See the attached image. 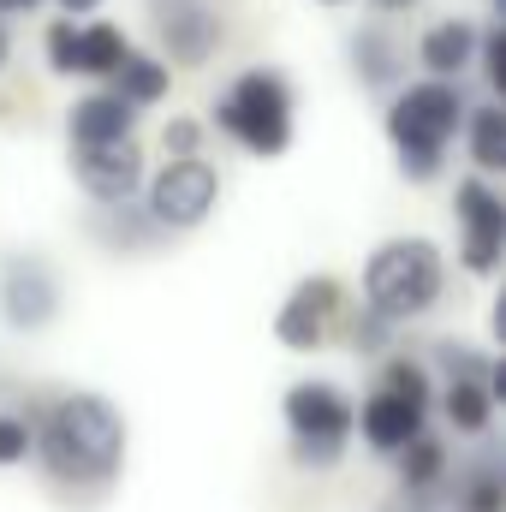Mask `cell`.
Wrapping results in <instances>:
<instances>
[{"instance_id": "cell-1", "label": "cell", "mask_w": 506, "mask_h": 512, "mask_svg": "<svg viewBox=\"0 0 506 512\" xmlns=\"http://www.w3.org/2000/svg\"><path fill=\"white\" fill-rule=\"evenodd\" d=\"M30 453L66 489H102L126 465V411L108 393H60L30 429Z\"/></svg>"}, {"instance_id": "cell-2", "label": "cell", "mask_w": 506, "mask_h": 512, "mask_svg": "<svg viewBox=\"0 0 506 512\" xmlns=\"http://www.w3.org/2000/svg\"><path fill=\"white\" fill-rule=\"evenodd\" d=\"M465 108H471V96H465V84H453V78H405V84L387 96L381 126H387L393 161H399V173H405L411 185L441 179L447 149H453V137L465 126Z\"/></svg>"}, {"instance_id": "cell-3", "label": "cell", "mask_w": 506, "mask_h": 512, "mask_svg": "<svg viewBox=\"0 0 506 512\" xmlns=\"http://www.w3.org/2000/svg\"><path fill=\"white\" fill-rule=\"evenodd\" d=\"M215 131L233 137L245 155L274 161L298 137V90L280 66H245L221 96H215Z\"/></svg>"}, {"instance_id": "cell-4", "label": "cell", "mask_w": 506, "mask_h": 512, "mask_svg": "<svg viewBox=\"0 0 506 512\" xmlns=\"http://www.w3.org/2000/svg\"><path fill=\"white\" fill-rule=\"evenodd\" d=\"M447 292V256L429 239H387L364 256V310L381 322H417L441 304Z\"/></svg>"}, {"instance_id": "cell-5", "label": "cell", "mask_w": 506, "mask_h": 512, "mask_svg": "<svg viewBox=\"0 0 506 512\" xmlns=\"http://www.w3.org/2000/svg\"><path fill=\"white\" fill-rule=\"evenodd\" d=\"M280 423H286V447L304 471H334L346 459L352 441V399L334 382H298L280 399Z\"/></svg>"}, {"instance_id": "cell-6", "label": "cell", "mask_w": 506, "mask_h": 512, "mask_svg": "<svg viewBox=\"0 0 506 512\" xmlns=\"http://www.w3.org/2000/svg\"><path fill=\"white\" fill-rule=\"evenodd\" d=\"M137 197H143V215L161 233H197L221 203V173L203 155H167L155 173H143Z\"/></svg>"}, {"instance_id": "cell-7", "label": "cell", "mask_w": 506, "mask_h": 512, "mask_svg": "<svg viewBox=\"0 0 506 512\" xmlns=\"http://www.w3.org/2000/svg\"><path fill=\"white\" fill-rule=\"evenodd\" d=\"M149 30H155L161 60L179 72L209 66L227 42V18L215 0H149Z\"/></svg>"}, {"instance_id": "cell-8", "label": "cell", "mask_w": 506, "mask_h": 512, "mask_svg": "<svg viewBox=\"0 0 506 512\" xmlns=\"http://www.w3.org/2000/svg\"><path fill=\"white\" fill-rule=\"evenodd\" d=\"M60 316V268L42 251H12L0 262V322L12 334H48Z\"/></svg>"}, {"instance_id": "cell-9", "label": "cell", "mask_w": 506, "mask_h": 512, "mask_svg": "<svg viewBox=\"0 0 506 512\" xmlns=\"http://www.w3.org/2000/svg\"><path fill=\"white\" fill-rule=\"evenodd\" d=\"M66 167L78 179V191L96 209H126L143 191V143L120 137V143H66Z\"/></svg>"}, {"instance_id": "cell-10", "label": "cell", "mask_w": 506, "mask_h": 512, "mask_svg": "<svg viewBox=\"0 0 506 512\" xmlns=\"http://www.w3.org/2000/svg\"><path fill=\"white\" fill-rule=\"evenodd\" d=\"M453 215H459V262H465L477 280H489V274L501 268V256H506V203H501V191H495L483 173H471V179H459V191H453Z\"/></svg>"}, {"instance_id": "cell-11", "label": "cell", "mask_w": 506, "mask_h": 512, "mask_svg": "<svg viewBox=\"0 0 506 512\" xmlns=\"http://www.w3.org/2000/svg\"><path fill=\"white\" fill-rule=\"evenodd\" d=\"M334 322H340V280L334 274H304L274 310V340L286 352H322L334 340Z\"/></svg>"}, {"instance_id": "cell-12", "label": "cell", "mask_w": 506, "mask_h": 512, "mask_svg": "<svg viewBox=\"0 0 506 512\" xmlns=\"http://www.w3.org/2000/svg\"><path fill=\"white\" fill-rule=\"evenodd\" d=\"M346 66H352V84L358 90H370V96H393L399 84H405V72H411V54H405V42L370 18V24H358L352 36H346Z\"/></svg>"}, {"instance_id": "cell-13", "label": "cell", "mask_w": 506, "mask_h": 512, "mask_svg": "<svg viewBox=\"0 0 506 512\" xmlns=\"http://www.w3.org/2000/svg\"><path fill=\"white\" fill-rule=\"evenodd\" d=\"M352 429L364 435V447H376V453L393 459L405 441H417L429 429V405H417V399H405L393 387H376L364 405H352Z\"/></svg>"}, {"instance_id": "cell-14", "label": "cell", "mask_w": 506, "mask_h": 512, "mask_svg": "<svg viewBox=\"0 0 506 512\" xmlns=\"http://www.w3.org/2000/svg\"><path fill=\"white\" fill-rule=\"evenodd\" d=\"M477 18H435L423 36H417V66H423V78H453V84H465V72H471V60H477Z\"/></svg>"}, {"instance_id": "cell-15", "label": "cell", "mask_w": 506, "mask_h": 512, "mask_svg": "<svg viewBox=\"0 0 506 512\" xmlns=\"http://www.w3.org/2000/svg\"><path fill=\"white\" fill-rule=\"evenodd\" d=\"M137 137V108H126L114 90H90L66 108V143H120Z\"/></svg>"}, {"instance_id": "cell-16", "label": "cell", "mask_w": 506, "mask_h": 512, "mask_svg": "<svg viewBox=\"0 0 506 512\" xmlns=\"http://www.w3.org/2000/svg\"><path fill=\"white\" fill-rule=\"evenodd\" d=\"M459 137H465V155H471V167H477L483 179L506 173V108L495 102V96H483V102L465 108Z\"/></svg>"}, {"instance_id": "cell-17", "label": "cell", "mask_w": 506, "mask_h": 512, "mask_svg": "<svg viewBox=\"0 0 506 512\" xmlns=\"http://www.w3.org/2000/svg\"><path fill=\"white\" fill-rule=\"evenodd\" d=\"M108 90L126 102V108H155V102H167V90H173V66L161 60V54H143L137 42H131V54L114 66V78H108Z\"/></svg>"}, {"instance_id": "cell-18", "label": "cell", "mask_w": 506, "mask_h": 512, "mask_svg": "<svg viewBox=\"0 0 506 512\" xmlns=\"http://www.w3.org/2000/svg\"><path fill=\"white\" fill-rule=\"evenodd\" d=\"M131 54V36L114 18H78V60H72V78H96L108 84L114 66Z\"/></svg>"}, {"instance_id": "cell-19", "label": "cell", "mask_w": 506, "mask_h": 512, "mask_svg": "<svg viewBox=\"0 0 506 512\" xmlns=\"http://www.w3.org/2000/svg\"><path fill=\"white\" fill-rule=\"evenodd\" d=\"M506 382H447V393H441V417H447V429L453 435H489V423H495V405H501Z\"/></svg>"}, {"instance_id": "cell-20", "label": "cell", "mask_w": 506, "mask_h": 512, "mask_svg": "<svg viewBox=\"0 0 506 512\" xmlns=\"http://www.w3.org/2000/svg\"><path fill=\"white\" fill-rule=\"evenodd\" d=\"M393 471H399V495H441L447 489V447L423 429L417 441H405L393 453Z\"/></svg>"}, {"instance_id": "cell-21", "label": "cell", "mask_w": 506, "mask_h": 512, "mask_svg": "<svg viewBox=\"0 0 506 512\" xmlns=\"http://www.w3.org/2000/svg\"><path fill=\"white\" fill-rule=\"evenodd\" d=\"M506 507V471L495 453L471 459L453 483V512H501Z\"/></svg>"}, {"instance_id": "cell-22", "label": "cell", "mask_w": 506, "mask_h": 512, "mask_svg": "<svg viewBox=\"0 0 506 512\" xmlns=\"http://www.w3.org/2000/svg\"><path fill=\"white\" fill-rule=\"evenodd\" d=\"M477 72H483V90L501 102L506 96V30L501 24H483L477 30V60H471Z\"/></svg>"}, {"instance_id": "cell-23", "label": "cell", "mask_w": 506, "mask_h": 512, "mask_svg": "<svg viewBox=\"0 0 506 512\" xmlns=\"http://www.w3.org/2000/svg\"><path fill=\"white\" fill-rule=\"evenodd\" d=\"M42 60L54 78H72V60H78V18H54L42 30Z\"/></svg>"}, {"instance_id": "cell-24", "label": "cell", "mask_w": 506, "mask_h": 512, "mask_svg": "<svg viewBox=\"0 0 506 512\" xmlns=\"http://www.w3.org/2000/svg\"><path fill=\"white\" fill-rule=\"evenodd\" d=\"M381 387H393V393H405V399L429 405V376H423V364H417V358H405V352L381 364Z\"/></svg>"}, {"instance_id": "cell-25", "label": "cell", "mask_w": 506, "mask_h": 512, "mask_svg": "<svg viewBox=\"0 0 506 512\" xmlns=\"http://www.w3.org/2000/svg\"><path fill=\"white\" fill-rule=\"evenodd\" d=\"M24 459H30V423L18 411H0V471H12Z\"/></svg>"}, {"instance_id": "cell-26", "label": "cell", "mask_w": 506, "mask_h": 512, "mask_svg": "<svg viewBox=\"0 0 506 512\" xmlns=\"http://www.w3.org/2000/svg\"><path fill=\"white\" fill-rule=\"evenodd\" d=\"M161 149H167V155H203V126H197L191 114H173V120L161 126Z\"/></svg>"}, {"instance_id": "cell-27", "label": "cell", "mask_w": 506, "mask_h": 512, "mask_svg": "<svg viewBox=\"0 0 506 512\" xmlns=\"http://www.w3.org/2000/svg\"><path fill=\"white\" fill-rule=\"evenodd\" d=\"M393 334H399L393 322H381L376 310H364V316H358V334H352V346H358L364 358H376V352H387V346H393Z\"/></svg>"}, {"instance_id": "cell-28", "label": "cell", "mask_w": 506, "mask_h": 512, "mask_svg": "<svg viewBox=\"0 0 506 512\" xmlns=\"http://www.w3.org/2000/svg\"><path fill=\"white\" fill-rule=\"evenodd\" d=\"M102 6H108V0H54V12H60V18H96Z\"/></svg>"}, {"instance_id": "cell-29", "label": "cell", "mask_w": 506, "mask_h": 512, "mask_svg": "<svg viewBox=\"0 0 506 512\" xmlns=\"http://www.w3.org/2000/svg\"><path fill=\"white\" fill-rule=\"evenodd\" d=\"M370 6H376L381 18H399V12H417L423 0H370Z\"/></svg>"}, {"instance_id": "cell-30", "label": "cell", "mask_w": 506, "mask_h": 512, "mask_svg": "<svg viewBox=\"0 0 506 512\" xmlns=\"http://www.w3.org/2000/svg\"><path fill=\"white\" fill-rule=\"evenodd\" d=\"M36 6H48V0H0V18H24V12H36Z\"/></svg>"}, {"instance_id": "cell-31", "label": "cell", "mask_w": 506, "mask_h": 512, "mask_svg": "<svg viewBox=\"0 0 506 512\" xmlns=\"http://www.w3.org/2000/svg\"><path fill=\"white\" fill-rule=\"evenodd\" d=\"M6 66H12V24L0 18V72H6Z\"/></svg>"}, {"instance_id": "cell-32", "label": "cell", "mask_w": 506, "mask_h": 512, "mask_svg": "<svg viewBox=\"0 0 506 512\" xmlns=\"http://www.w3.org/2000/svg\"><path fill=\"white\" fill-rule=\"evenodd\" d=\"M316 6H352V0H316Z\"/></svg>"}]
</instances>
